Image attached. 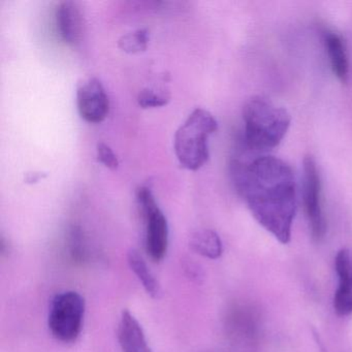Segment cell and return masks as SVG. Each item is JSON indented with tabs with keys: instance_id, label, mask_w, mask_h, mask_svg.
<instances>
[{
	"instance_id": "cell-1",
	"label": "cell",
	"mask_w": 352,
	"mask_h": 352,
	"mask_svg": "<svg viewBox=\"0 0 352 352\" xmlns=\"http://www.w3.org/2000/svg\"><path fill=\"white\" fill-rule=\"evenodd\" d=\"M232 175L255 220L282 244H287L296 211L292 168L275 156L261 155L244 162L236 158L232 162Z\"/></svg>"
},
{
	"instance_id": "cell-2",
	"label": "cell",
	"mask_w": 352,
	"mask_h": 352,
	"mask_svg": "<svg viewBox=\"0 0 352 352\" xmlns=\"http://www.w3.org/2000/svg\"><path fill=\"white\" fill-rule=\"evenodd\" d=\"M245 145L251 151L274 149L285 137L292 117L287 110L261 96H254L243 108Z\"/></svg>"
},
{
	"instance_id": "cell-3",
	"label": "cell",
	"mask_w": 352,
	"mask_h": 352,
	"mask_svg": "<svg viewBox=\"0 0 352 352\" xmlns=\"http://www.w3.org/2000/svg\"><path fill=\"white\" fill-rule=\"evenodd\" d=\"M218 129L217 120L204 109H195L176 131L175 153L179 164L197 170L209 160V138Z\"/></svg>"
},
{
	"instance_id": "cell-4",
	"label": "cell",
	"mask_w": 352,
	"mask_h": 352,
	"mask_svg": "<svg viewBox=\"0 0 352 352\" xmlns=\"http://www.w3.org/2000/svg\"><path fill=\"white\" fill-rule=\"evenodd\" d=\"M85 300L76 292L56 294L51 302L48 324L52 335L63 343L76 341L85 316Z\"/></svg>"
},
{
	"instance_id": "cell-5",
	"label": "cell",
	"mask_w": 352,
	"mask_h": 352,
	"mask_svg": "<svg viewBox=\"0 0 352 352\" xmlns=\"http://www.w3.org/2000/svg\"><path fill=\"white\" fill-rule=\"evenodd\" d=\"M304 201L311 234L319 242L324 238L327 224L321 206L320 176L312 156H307L304 160Z\"/></svg>"
},
{
	"instance_id": "cell-6",
	"label": "cell",
	"mask_w": 352,
	"mask_h": 352,
	"mask_svg": "<svg viewBox=\"0 0 352 352\" xmlns=\"http://www.w3.org/2000/svg\"><path fill=\"white\" fill-rule=\"evenodd\" d=\"M77 107L84 120L89 123H100L110 112V100L102 86L96 78H89L78 88Z\"/></svg>"
},
{
	"instance_id": "cell-7",
	"label": "cell",
	"mask_w": 352,
	"mask_h": 352,
	"mask_svg": "<svg viewBox=\"0 0 352 352\" xmlns=\"http://www.w3.org/2000/svg\"><path fill=\"white\" fill-rule=\"evenodd\" d=\"M55 25L63 43L72 47L79 45L85 32V18L79 3L71 0L59 3L55 11Z\"/></svg>"
},
{
	"instance_id": "cell-8",
	"label": "cell",
	"mask_w": 352,
	"mask_h": 352,
	"mask_svg": "<svg viewBox=\"0 0 352 352\" xmlns=\"http://www.w3.org/2000/svg\"><path fill=\"white\" fill-rule=\"evenodd\" d=\"M146 224V252L152 261H162L168 252V224L162 210L156 206L142 214Z\"/></svg>"
},
{
	"instance_id": "cell-9",
	"label": "cell",
	"mask_w": 352,
	"mask_h": 352,
	"mask_svg": "<svg viewBox=\"0 0 352 352\" xmlns=\"http://www.w3.org/2000/svg\"><path fill=\"white\" fill-rule=\"evenodd\" d=\"M339 285L333 296V309L341 316L352 313V251L342 249L335 261Z\"/></svg>"
},
{
	"instance_id": "cell-10",
	"label": "cell",
	"mask_w": 352,
	"mask_h": 352,
	"mask_svg": "<svg viewBox=\"0 0 352 352\" xmlns=\"http://www.w3.org/2000/svg\"><path fill=\"white\" fill-rule=\"evenodd\" d=\"M118 340L122 352H152L143 327L129 311H123L121 314Z\"/></svg>"
},
{
	"instance_id": "cell-11",
	"label": "cell",
	"mask_w": 352,
	"mask_h": 352,
	"mask_svg": "<svg viewBox=\"0 0 352 352\" xmlns=\"http://www.w3.org/2000/svg\"><path fill=\"white\" fill-rule=\"evenodd\" d=\"M324 43L333 73L340 82L347 83L349 80V60L345 43L335 32L325 34Z\"/></svg>"
},
{
	"instance_id": "cell-12",
	"label": "cell",
	"mask_w": 352,
	"mask_h": 352,
	"mask_svg": "<svg viewBox=\"0 0 352 352\" xmlns=\"http://www.w3.org/2000/svg\"><path fill=\"white\" fill-rule=\"evenodd\" d=\"M190 247L197 254L210 259L219 258L223 251L221 239L211 230L195 232L190 238Z\"/></svg>"
},
{
	"instance_id": "cell-13",
	"label": "cell",
	"mask_w": 352,
	"mask_h": 352,
	"mask_svg": "<svg viewBox=\"0 0 352 352\" xmlns=\"http://www.w3.org/2000/svg\"><path fill=\"white\" fill-rule=\"evenodd\" d=\"M127 261L133 273L143 284L147 294L152 298H158L162 294V288L143 257L137 251L133 250L129 253Z\"/></svg>"
},
{
	"instance_id": "cell-14",
	"label": "cell",
	"mask_w": 352,
	"mask_h": 352,
	"mask_svg": "<svg viewBox=\"0 0 352 352\" xmlns=\"http://www.w3.org/2000/svg\"><path fill=\"white\" fill-rule=\"evenodd\" d=\"M257 318L250 309H238L232 316V329L241 339L252 340L258 331Z\"/></svg>"
},
{
	"instance_id": "cell-15",
	"label": "cell",
	"mask_w": 352,
	"mask_h": 352,
	"mask_svg": "<svg viewBox=\"0 0 352 352\" xmlns=\"http://www.w3.org/2000/svg\"><path fill=\"white\" fill-rule=\"evenodd\" d=\"M149 43L148 30H138L123 34L118 41V47L127 54H139L145 52Z\"/></svg>"
},
{
	"instance_id": "cell-16",
	"label": "cell",
	"mask_w": 352,
	"mask_h": 352,
	"mask_svg": "<svg viewBox=\"0 0 352 352\" xmlns=\"http://www.w3.org/2000/svg\"><path fill=\"white\" fill-rule=\"evenodd\" d=\"M170 100V96L166 91H158L153 88H145L138 96V104L142 109L160 108L166 106Z\"/></svg>"
},
{
	"instance_id": "cell-17",
	"label": "cell",
	"mask_w": 352,
	"mask_h": 352,
	"mask_svg": "<svg viewBox=\"0 0 352 352\" xmlns=\"http://www.w3.org/2000/svg\"><path fill=\"white\" fill-rule=\"evenodd\" d=\"M96 156H98V162L104 164L106 168L112 170L118 168V158H117L114 151L111 149L110 146L107 145V144L100 142L96 145Z\"/></svg>"
},
{
	"instance_id": "cell-18",
	"label": "cell",
	"mask_w": 352,
	"mask_h": 352,
	"mask_svg": "<svg viewBox=\"0 0 352 352\" xmlns=\"http://www.w3.org/2000/svg\"><path fill=\"white\" fill-rule=\"evenodd\" d=\"M46 178V174L41 172L28 173L25 177V183L28 184H36L43 179Z\"/></svg>"
}]
</instances>
